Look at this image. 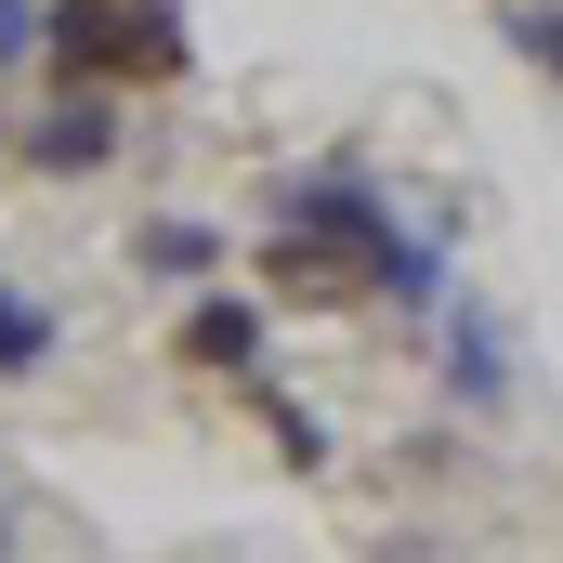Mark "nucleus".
<instances>
[{"instance_id":"4","label":"nucleus","mask_w":563,"mask_h":563,"mask_svg":"<svg viewBox=\"0 0 563 563\" xmlns=\"http://www.w3.org/2000/svg\"><path fill=\"white\" fill-rule=\"evenodd\" d=\"M445 354H432V380H445V407L459 420H498L511 394H525V367H511V328L485 314V301H445V328H432Z\"/></svg>"},{"instance_id":"7","label":"nucleus","mask_w":563,"mask_h":563,"mask_svg":"<svg viewBox=\"0 0 563 563\" xmlns=\"http://www.w3.org/2000/svg\"><path fill=\"white\" fill-rule=\"evenodd\" d=\"M250 407H263V432H276V459L301 472V485H314V472H341V445H328V420H314V407H301L288 380H250Z\"/></svg>"},{"instance_id":"11","label":"nucleus","mask_w":563,"mask_h":563,"mask_svg":"<svg viewBox=\"0 0 563 563\" xmlns=\"http://www.w3.org/2000/svg\"><path fill=\"white\" fill-rule=\"evenodd\" d=\"M0 157H13V119H0Z\"/></svg>"},{"instance_id":"1","label":"nucleus","mask_w":563,"mask_h":563,"mask_svg":"<svg viewBox=\"0 0 563 563\" xmlns=\"http://www.w3.org/2000/svg\"><path fill=\"white\" fill-rule=\"evenodd\" d=\"M40 66H53V92L197 79V26H184V0H53L40 13Z\"/></svg>"},{"instance_id":"10","label":"nucleus","mask_w":563,"mask_h":563,"mask_svg":"<svg viewBox=\"0 0 563 563\" xmlns=\"http://www.w3.org/2000/svg\"><path fill=\"white\" fill-rule=\"evenodd\" d=\"M0 563H13V511H0Z\"/></svg>"},{"instance_id":"8","label":"nucleus","mask_w":563,"mask_h":563,"mask_svg":"<svg viewBox=\"0 0 563 563\" xmlns=\"http://www.w3.org/2000/svg\"><path fill=\"white\" fill-rule=\"evenodd\" d=\"M498 40L538 92H563V0H498Z\"/></svg>"},{"instance_id":"9","label":"nucleus","mask_w":563,"mask_h":563,"mask_svg":"<svg viewBox=\"0 0 563 563\" xmlns=\"http://www.w3.org/2000/svg\"><path fill=\"white\" fill-rule=\"evenodd\" d=\"M40 13L53 0H0V66H40Z\"/></svg>"},{"instance_id":"5","label":"nucleus","mask_w":563,"mask_h":563,"mask_svg":"<svg viewBox=\"0 0 563 563\" xmlns=\"http://www.w3.org/2000/svg\"><path fill=\"white\" fill-rule=\"evenodd\" d=\"M223 250H236V236H223L210 210H144V223H132V276L184 288V301H197V288H223Z\"/></svg>"},{"instance_id":"6","label":"nucleus","mask_w":563,"mask_h":563,"mask_svg":"<svg viewBox=\"0 0 563 563\" xmlns=\"http://www.w3.org/2000/svg\"><path fill=\"white\" fill-rule=\"evenodd\" d=\"M53 354H66V314H53L40 288H13V276H0V380H40Z\"/></svg>"},{"instance_id":"2","label":"nucleus","mask_w":563,"mask_h":563,"mask_svg":"<svg viewBox=\"0 0 563 563\" xmlns=\"http://www.w3.org/2000/svg\"><path fill=\"white\" fill-rule=\"evenodd\" d=\"M170 354H184L197 380H236V394H250L263 354H276V301H263V288H197V301L170 314Z\"/></svg>"},{"instance_id":"3","label":"nucleus","mask_w":563,"mask_h":563,"mask_svg":"<svg viewBox=\"0 0 563 563\" xmlns=\"http://www.w3.org/2000/svg\"><path fill=\"white\" fill-rule=\"evenodd\" d=\"M119 144H132L119 92H53V106L13 132V157H26L40 184H92V170H119Z\"/></svg>"}]
</instances>
